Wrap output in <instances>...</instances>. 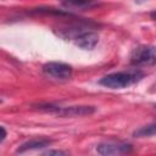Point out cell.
<instances>
[{"mask_svg": "<svg viewBox=\"0 0 156 156\" xmlns=\"http://www.w3.org/2000/svg\"><path fill=\"white\" fill-rule=\"evenodd\" d=\"M144 74L140 71H130V72H115L104 76L99 84L110 88V89H123L138 83Z\"/></svg>", "mask_w": 156, "mask_h": 156, "instance_id": "1", "label": "cell"}, {"mask_svg": "<svg viewBox=\"0 0 156 156\" xmlns=\"http://www.w3.org/2000/svg\"><path fill=\"white\" fill-rule=\"evenodd\" d=\"M38 108L54 113L58 117H82L93 115L96 111L94 106H55L51 104L39 105Z\"/></svg>", "mask_w": 156, "mask_h": 156, "instance_id": "2", "label": "cell"}, {"mask_svg": "<svg viewBox=\"0 0 156 156\" xmlns=\"http://www.w3.org/2000/svg\"><path fill=\"white\" fill-rule=\"evenodd\" d=\"M130 63L133 66H151L156 63V46L140 45L133 49L130 54Z\"/></svg>", "mask_w": 156, "mask_h": 156, "instance_id": "3", "label": "cell"}, {"mask_svg": "<svg viewBox=\"0 0 156 156\" xmlns=\"http://www.w3.org/2000/svg\"><path fill=\"white\" fill-rule=\"evenodd\" d=\"M43 72L57 80H67L72 77V67L63 62H46L43 66Z\"/></svg>", "mask_w": 156, "mask_h": 156, "instance_id": "4", "label": "cell"}, {"mask_svg": "<svg viewBox=\"0 0 156 156\" xmlns=\"http://www.w3.org/2000/svg\"><path fill=\"white\" fill-rule=\"evenodd\" d=\"M133 147L130 144L127 143H116V141H106L100 143L96 146V152L102 156H110V155H124L132 152Z\"/></svg>", "mask_w": 156, "mask_h": 156, "instance_id": "5", "label": "cell"}, {"mask_svg": "<svg viewBox=\"0 0 156 156\" xmlns=\"http://www.w3.org/2000/svg\"><path fill=\"white\" fill-rule=\"evenodd\" d=\"M74 44L83 50H91L99 41V35L94 30H82L73 38Z\"/></svg>", "mask_w": 156, "mask_h": 156, "instance_id": "6", "label": "cell"}, {"mask_svg": "<svg viewBox=\"0 0 156 156\" xmlns=\"http://www.w3.org/2000/svg\"><path fill=\"white\" fill-rule=\"evenodd\" d=\"M51 144H52L51 139H48V138H34V139L27 140L23 144H21L17 147L16 152L17 154H23V152H27V151L38 150V149H43V147L50 146Z\"/></svg>", "mask_w": 156, "mask_h": 156, "instance_id": "7", "label": "cell"}, {"mask_svg": "<svg viewBox=\"0 0 156 156\" xmlns=\"http://www.w3.org/2000/svg\"><path fill=\"white\" fill-rule=\"evenodd\" d=\"M62 6L68 10H84L90 9L96 4L95 0H62Z\"/></svg>", "mask_w": 156, "mask_h": 156, "instance_id": "8", "label": "cell"}, {"mask_svg": "<svg viewBox=\"0 0 156 156\" xmlns=\"http://www.w3.org/2000/svg\"><path fill=\"white\" fill-rule=\"evenodd\" d=\"M151 135H156V123H150V124L143 126L133 132V136H135V138H146V136H151Z\"/></svg>", "mask_w": 156, "mask_h": 156, "instance_id": "9", "label": "cell"}, {"mask_svg": "<svg viewBox=\"0 0 156 156\" xmlns=\"http://www.w3.org/2000/svg\"><path fill=\"white\" fill-rule=\"evenodd\" d=\"M68 152H66V151H62V150H48V151H45L43 155H48V156H51V155H57V156H60V155H67Z\"/></svg>", "mask_w": 156, "mask_h": 156, "instance_id": "10", "label": "cell"}, {"mask_svg": "<svg viewBox=\"0 0 156 156\" xmlns=\"http://www.w3.org/2000/svg\"><path fill=\"white\" fill-rule=\"evenodd\" d=\"M1 132H2V135H1V139H0V141L2 143V141L5 140V138H6V130H5V128H4V127H1Z\"/></svg>", "mask_w": 156, "mask_h": 156, "instance_id": "11", "label": "cell"}, {"mask_svg": "<svg viewBox=\"0 0 156 156\" xmlns=\"http://www.w3.org/2000/svg\"><path fill=\"white\" fill-rule=\"evenodd\" d=\"M150 16H151V18H152L154 21H156V11H154V12H151V13H150Z\"/></svg>", "mask_w": 156, "mask_h": 156, "instance_id": "12", "label": "cell"}, {"mask_svg": "<svg viewBox=\"0 0 156 156\" xmlns=\"http://www.w3.org/2000/svg\"><path fill=\"white\" fill-rule=\"evenodd\" d=\"M138 4H141V2H144V1H147V0H135Z\"/></svg>", "mask_w": 156, "mask_h": 156, "instance_id": "13", "label": "cell"}]
</instances>
